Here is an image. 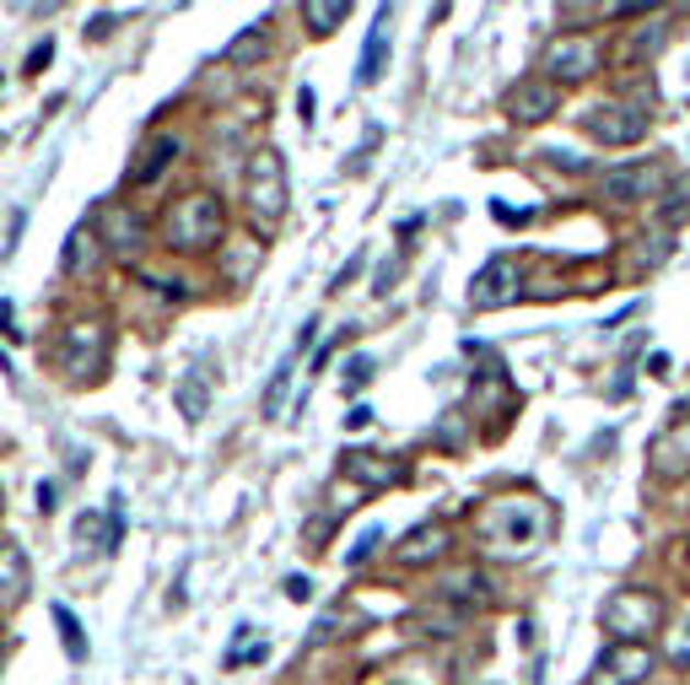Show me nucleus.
I'll list each match as a JSON object with an SVG mask.
<instances>
[{"label":"nucleus","instance_id":"obj_10","mask_svg":"<svg viewBox=\"0 0 690 685\" xmlns=\"http://www.w3.org/2000/svg\"><path fill=\"white\" fill-rule=\"evenodd\" d=\"M518 297V265L507 259V254H497L480 276H475V287H470V308H507Z\"/></svg>","mask_w":690,"mask_h":685},{"label":"nucleus","instance_id":"obj_18","mask_svg":"<svg viewBox=\"0 0 690 685\" xmlns=\"http://www.w3.org/2000/svg\"><path fill=\"white\" fill-rule=\"evenodd\" d=\"M448 551V529L442 524H416L405 540H399V561L405 566H427V561H438Z\"/></svg>","mask_w":690,"mask_h":685},{"label":"nucleus","instance_id":"obj_30","mask_svg":"<svg viewBox=\"0 0 690 685\" xmlns=\"http://www.w3.org/2000/svg\"><path fill=\"white\" fill-rule=\"evenodd\" d=\"M259 55H264V33H259V27L238 33V38H233V49H227V60H233V65H249V60H259Z\"/></svg>","mask_w":690,"mask_h":685},{"label":"nucleus","instance_id":"obj_21","mask_svg":"<svg viewBox=\"0 0 690 685\" xmlns=\"http://www.w3.org/2000/svg\"><path fill=\"white\" fill-rule=\"evenodd\" d=\"M383 60H388V5L377 11L373 33H367V49H362V65H357V81L373 87L377 76H383Z\"/></svg>","mask_w":690,"mask_h":685},{"label":"nucleus","instance_id":"obj_6","mask_svg":"<svg viewBox=\"0 0 690 685\" xmlns=\"http://www.w3.org/2000/svg\"><path fill=\"white\" fill-rule=\"evenodd\" d=\"M103 362H109V329H103V324H70L60 340V373L98 378Z\"/></svg>","mask_w":690,"mask_h":685},{"label":"nucleus","instance_id":"obj_38","mask_svg":"<svg viewBox=\"0 0 690 685\" xmlns=\"http://www.w3.org/2000/svg\"><path fill=\"white\" fill-rule=\"evenodd\" d=\"M114 22H120L114 11H103V16H92V27H87V38H109V33H114Z\"/></svg>","mask_w":690,"mask_h":685},{"label":"nucleus","instance_id":"obj_35","mask_svg":"<svg viewBox=\"0 0 690 685\" xmlns=\"http://www.w3.org/2000/svg\"><path fill=\"white\" fill-rule=\"evenodd\" d=\"M55 60V38H44V44H33V55H27V70H33V76H38V70H44V65Z\"/></svg>","mask_w":690,"mask_h":685},{"label":"nucleus","instance_id":"obj_8","mask_svg":"<svg viewBox=\"0 0 690 685\" xmlns=\"http://www.w3.org/2000/svg\"><path fill=\"white\" fill-rule=\"evenodd\" d=\"M582 130H588L593 141H604V146H631V141L647 135V114L631 109V103H593V109L582 114Z\"/></svg>","mask_w":690,"mask_h":685},{"label":"nucleus","instance_id":"obj_29","mask_svg":"<svg viewBox=\"0 0 690 685\" xmlns=\"http://www.w3.org/2000/svg\"><path fill=\"white\" fill-rule=\"evenodd\" d=\"M286 389H292V362H281L270 383H264V394H259V416H281V405H286Z\"/></svg>","mask_w":690,"mask_h":685},{"label":"nucleus","instance_id":"obj_45","mask_svg":"<svg viewBox=\"0 0 690 685\" xmlns=\"http://www.w3.org/2000/svg\"><path fill=\"white\" fill-rule=\"evenodd\" d=\"M0 329H11V303H0Z\"/></svg>","mask_w":690,"mask_h":685},{"label":"nucleus","instance_id":"obj_1","mask_svg":"<svg viewBox=\"0 0 690 685\" xmlns=\"http://www.w3.org/2000/svg\"><path fill=\"white\" fill-rule=\"evenodd\" d=\"M480 535H486L491 557H507V561L534 557L545 546V535H551V507L534 497H502V502H491Z\"/></svg>","mask_w":690,"mask_h":685},{"label":"nucleus","instance_id":"obj_41","mask_svg":"<svg viewBox=\"0 0 690 685\" xmlns=\"http://www.w3.org/2000/svg\"><path fill=\"white\" fill-rule=\"evenodd\" d=\"M297 114H303V130L314 125V87H303V92H297Z\"/></svg>","mask_w":690,"mask_h":685},{"label":"nucleus","instance_id":"obj_14","mask_svg":"<svg viewBox=\"0 0 690 685\" xmlns=\"http://www.w3.org/2000/svg\"><path fill=\"white\" fill-rule=\"evenodd\" d=\"M653 475L686 481L690 475V422H675L669 433L653 442Z\"/></svg>","mask_w":690,"mask_h":685},{"label":"nucleus","instance_id":"obj_24","mask_svg":"<svg viewBox=\"0 0 690 685\" xmlns=\"http://www.w3.org/2000/svg\"><path fill=\"white\" fill-rule=\"evenodd\" d=\"M346 11H351L346 0H308V5H303V22H308V33L329 38V33L346 22Z\"/></svg>","mask_w":690,"mask_h":685},{"label":"nucleus","instance_id":"obj_19","mask_svg":"<svg viewBox=\"0 0 690 685\" xmlns=\"http://www.w3.org/2000/svg\"><path fill=\"white\" fill-rule=\"evenodd\" d=\"M173 400H179V416H184V422H205V411H211V373L194 362V368L173 383Z\"/></svg>","mask_w":690,"mask_h":685},{"label":"nucleus","instance_id":"obj_3","mask_svg":"<svg viewBox=\"0 0 690 685\" xmlns=\"http://www.w3.org/2000/svg\"><path fill=\"white\" fill-rule=\"evenodd\" d=\"M244 194H249V211L275 227L286 216V157L281 151H253L249 173H244Z\"/></svg>","mask_w":690,"mask_h":685},{"label":"nucleus","instance_id":"obj_43","mask_svg":"<svg viewBox=\"0 0 690 685\" xmlns=\"http://www.w3.org/2000/svg\"><path fill=\"white\" fill-rule=\"evenodd\" d=\"M314 335H318V318H308V324L297 329V351H308V346H314Z\"/></svg>","mask_w":690,"mask_h":685},{"label":"nucleus","instance_id":"obj_15","mask_svg":"<svg viewBox=\"0 0 690 685\" xmlns=\"http://www.w3.org/2000/svg\"><path fill=\"white\" fill-rule=\"evenodd\" d=\"M340 470L357 481V486H367V492H377V486H394L405 470L394 464V459H383V453H367V448H351L346 459H340Z\"/></svg>","mask_w":690,"mask_h":685},{"label":"nucleus","instance_id":"obj_12","mask_svg":"<svg viewBox=\"0 0 690 685\" xmlns=\"http://www.w3.org/2000/svg\"><path fill=\"white\" fill-rule=\"evenodd\" d=\"M556 103H562V92L551 87V81H518L512 92H507V114L518 120V125H540V120H551L556 114Z\"/></svg>","mask_w":690,"mask_h":685},{"label":"nucleus","instance_id":"obj_33","mask_svg":"<svg viewBox=\"0 0 690 685\" xmlns=\"http://www.w3.org/2000/svg\"><path fill=\"white\" fill-rule=\"evenodd\" d=\"M377 540H383V529H362V540H357V546H351V551H346V566H357V561H367L377 551Z\"/></svg>","mask_w":690,"mask_h":685},{"label":"nucleus","instance_id":"obj_37","mask_svg":"<svg viewBox=\"0 0 690 685\" xmlns=\"http://www.w3.org/2000/svg\"><path fill=\"white\" fill-rule=\"evenodd\" d=\"M109 524H114V540H125V497L120 492L109 497Z\"/></svg>","mask_w":690,"mask_h":685},{"label":"nucleus","instance_id":"obj_26","mask_svg":"<svg viewBox=\"0 0 690 685\" xmlns=\"http://www.w3.org/2000/svg\"><path fill=\"white\" fill-rule=\"evenodd\" d=\"M658 216H664V227H680V222H690V173H680L675 184L664 189V200H658Z\"/></svg>","mask_w":690,"mask_h":685},{"label":"nucleus","instance_id":"obj_17","mask_svg":"<svg viewBox=\"0 0 690 685\" xmlns=\"http://www.w3.org/2000/svg\"><path fill=\"white\" fill-rule=\"evenodd\" d=\"M27 588H33V572H27L22 546H0V610H16Z\"/></svg>","mask_w":690,"mask_h":685},{"label":"nucleus","instance_id":"obj_9","mask_svg":"<svg viewBox=\"0 0 690 685\" xmlns=\"http://www.w3.org/2000/svg\"><path fill=\"white\" fill-rule=\"evenodd\" d=\"M647 675H653V648L647 642H615L593 664V685H642Z\"/></svg>","mask_w":690,"mask_h":685},{"label":"nucleus","instance_id":"obj_13","mask_svg":"<svg viewBox=\"0 0 690 685\" xmlns=\"http://www.w3.org/2000/svg\"><path fill=\"white\" fill-rule=\"evenodd\" d=\"M442 599L459 605V616H464V610H480V605H491V577H486L480 566H453V572L442 577Z\"/></svg>","mask_w":690,"mask_h":685},{"label":"nucleus","instance_id":"obj_7","mask_svg":"<svg viewBox=\"0 0 690 685\" xmlns=\"http://www.w3.org/2000/svg\"><path fill=\"white\" fill-rule=\"evenodd\" d=\"M540 70H545L551 81H582V76H593V70H599V44H593V38H582V33H562V38H551V44H545Z\"/></svg>","mask_w":690,"mask_h":685},{"label":"nucleus","instance_id":"obj_25","mask_svg":"<svg viewBox=\"0 0 690 685\" xmlns=\"http://www.w3.org/2000/svg\"><path fill=\"white\" fill-rule=\"evenodd\" d=\"M642 249H636V259H631V270L636 276H647V270H658L669 254H675V233H647V238H636Z\"/></svg>","mask_w":690,"mask_h":685},{"label":"nucleus","instance_id":"obj_22","mask_svg":"<svg viewBox=\"0 0 690 685\" xmlns=\"http://www.w3.org/2000/svg\"><path fill=\"white\" fill-rule=\"evenodd\" d=\"M259 259H264V249L238 238V244H227V249H222V276H227L233 287H249V276L259 270Z\"/></svg>","mask_w":690,"mask_h":685},{"label":"nucleus","instance_id":"obj_39","mask_svg":"<svg viewBox=\"0 0 690 685\" xmlns=\"http://www.w3.org/2000/svg\"><path fill=\"white\" fill-rule=\"evenodd\" d=\"M362 265H367V254H357V259H351V265H346V270L335 276V292H346V287L357 281V270H362Z\"/></svg>","mask_w":690,"mask_h":685},{"label":"nucleus","instance_id":"obj_23","mask_svg":"<svg viewBox=\"0 0 690 685\" xmlns=\"http://www.w3.org/2000/svg\"><path fill=\"white\" fill-rule=\"evenodd\" d=\"M664 38H669V27L664 22H647V27H636L626 44H621V65H642V60H653L658 49H664Z\"/></svg>","mask_w":690,"mask_h":685},{"label":"nucleus","instance_id":"obj_42","mask_svg":"<svg viewBox=\"0 0 690 685\" xmlns=\"http://www.w3.org/2000/svg\"><path fill=\"white\" fill-rule=\"evenodd\" d=\"M647 373H653V378H669V373H675V362H669L664 351H653V357H647Z\"/></svg>","mask_w":690,"mask_h":685},{"label":"nucleus","instance_id":"obj_31","mask_svg":"<svg viewBox=\"0 0 690 685\" xmlns=\"http://www.w3.org/2000/svg\"><path fill=\"white\" fill-rule=\"evenodd\" d=\"M340 383H346V394L367 389V383H373V357H351V362H346V373H340Z\"/></svg>","mask_w":690,"mask_h":685},{"label":"nucleus","instance_id":"obj_2","mask_svg":"<svg viewBox=\"0 0 690 685\" xmlns=\"http://www.w3.org/2000/svg\"><path fill=\"white\" fill-rule=\"evenodd\" d=\"M599 626H604L615 642H647V637L664 626V599L647 594V588H621V594L604 599Z\"/></svg>","mask_w":690,"mask_h":685},{"label":"nucleus","instance_id":"obj_44","mask_svg":"<svg viewBox=\"0 0 690 685\" xmlns=\"http://www.w3.org/2000/svg\"><path fill=\"white\" fill-rule=\"evenodd\" d=\"M38 513H55V486H49V481L38 486Z\"/></svg>","mask_w":690,"mask_h":685},{"label":"nucleus","instance_id":"obj_16","mask_svg":"<svg viewBox=\"0 0 690 685\" xmlns=\"http://www.w3.org/2000/svg\"><path fill=\"white\" fill-rule=\"evenodd\" d=\"M173 157H179V141H173V135H151V141L135 151V162H129V184H157V179L173 168Z\"/></svg>","mask_w":690,"mask_h":685},{"label":"nucleus","instance_id":"obj_34","mask_svg":"<svg viewBox=\"0 0 690 685\" xmlns=\"http://www.w3.org/2000/svg\"><path fill=\"white\" fill-rule=\"evenodd\" d=\"M286 599H292V605H303V599H314V577H303V572H292V577H286Z\"/></svg>","mask_w":690,"mask_h":685},{"label":"nucleus","instance_id":"obj_40","mask_svg":"<svg viewBox=\"0 0 690 685\" xmlns=\"http://www.w3.org/2000/svg\"><path fill=\"white\" fill-rule=\"evenodd\" d=\"M346 427H351V433H362V427H373V411H367V405H351V416H346Z\"/></svg>","mask_w":690,"mask_h":685},{"label":"nucleus","instance_id":"obj_27","mask_svg":"<svg viewBox=\"0 0 690 685\" xmlns=\"http://www.w3.org/2000/svg\"><path fill=\"white\" fill-rule=\"evenodd\" d=\"M76 535H81V546H92V551H120V540H114V524H103L98 513H81L76 518Z\"/></svg>","mask_w":690,"mask_h":685},{"label":"nucleus","instance_id":"obj_32","mask_svg":"<svg viewBox=\"0 0 690 685\" xmlns=\"http://www.w3.org/2000/svg\"><path fill=\"white\" fill-rule=\"evenodd\" d=\"M669 659H675V664H690V610L680 616L675 637H669Z\"/></svg>","mask_w":690,"mask_h":685},{"label":"nucleus","instance_id":"obj_11","mask_svg":"<svg viewBox=\"0 0 690 685\" xmlns=\"http://www.w3.org/2000/svg\"><path fill=\"white\" fill-rule=\"evenodd\" d=\"M98 238L129 259V254L146 249V222H140L135 211H125V205H103V211H98Z\"/></svg>","mask_w":690,"mask_h":685},{"label":"nucleus","instance_id":"obj_20","mask_svg":"<svg viewBox=\"0 0 690 685\" xmlns=\"http://www.w3.org/2000/svg\"><path fill=\"white\" fill-rule=\"evenodd\" d=\"M98 233L81 222V227H70V238H65V254H60V265H65V276H87L92 265H98Z\"/></svg>","mask_w":690,"mask_h":685},{"label":"nucleus","instance_id":"obj_28","mask_svg":"<svg viewBox=\"0 0 690 685\" xmlns=\"http://www.w3.org/2000/svg\"><path fill=\"white\" fill-rule=\"evenodd\" d=\"M55 626H60L65 659H70V664H87V637H81V621H76L65 605H55Z\"/></svg>","mask_w":690,"mask_h":685},{"label":"nucleus","instance_id":"obj_5","mask_svg":"<svg viewBox=\"0 0 690 685\" xmlns=\"http://www.w3.org/2000/svg\"><path fill=\"white\" fill-rule=\"evenodd\" d=\"M669 184H675V173H669L664 162H631V168H615V173L599 179V200L636 205V200H658Z\"/></svg>","mask_w":690,"mask_h":685},{"label":"nucleus","instance_id":"obj_4","mask_svg":"<svg viewBox=\"0 0 690 685\" xmlns=\"http://www.w3.org/2000/svg\"><path fill=\"white\" fill-rule=\"evenodd\" d=\"M222 233V200L216 194H189L168 216V244L173 249H211Z\"/></svg>","mask_w":690,"mask_h":685},{"label":"nucleus","instance_id":"obj_36","mask_svg":"<svg viewBox=\"0 0 690 685\" xmlns=\"http://www.w3.org/2000/svg\"><path fill=\"white\" fill-rule=\"evenodd\" d=\"M491 216H497L502 227H523V222H529V211H512V205H502V200H491Z\"/></svg>","mask_w":690,"mask_h":685}]
</instances>
